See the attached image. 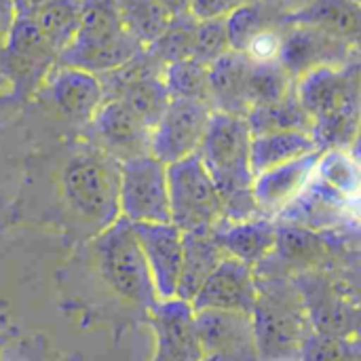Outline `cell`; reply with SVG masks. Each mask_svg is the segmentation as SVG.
Masks as SVG:
<instances>
[{
  "mask_svg": "<svg viewBox=\"0 0 361 361\" xmlns=\"http://www.w3.org/2000/svg\"><path fill=\"white\" fill-rule=\"evenodd\" d=\"M252 131L243 116L212 112L197 157L209 173L224 209L226 222H247L262 218L254 195V171L250 161Z\"/></svg>",
  "mask_w": 361,
  "mask_h": 361,
  "instance_id": "obj_1",
  "label": "cell"
},
{
  "mask_svg": "<svg viewBox=\"0 0 361 361\" xmlns=\"http://www.w3.org/2000/svg\"><path fill=\"white\" fill-rule=\"evenodd\" d=\"M309 114L317 150H355L360 135V61L341 68H317L294 85Z\"/></svg>",
  "mask_w": 361,
  "mask_h": 361,
  "instance_id": "obj_2",
  "label": "cell"
},
{
  "mask_svg": "<svg viewBox=\"0 0 361 361\" xmlns=\"http://www.w3.org/2000/svg\"><path fill=\"white\" fill-rule=\"evenodd\" d=\"M258 294L250 313L258 361H300L313 328L302 296L290 277H256Z\"/></svg>",
  "mask_w": 361,
  "mask_h": 361,
  "instance_id": "obj_3",
  "label": "cell"
},
{
  "mask_svg": "<svg viewBox=\"0 0 361 361\" xmlns=\"http://www.w3.org/2000/svg\"><path fill=\"white\" fill-rule=\"evenodd\" d=\"M142 51L144 47L125 30L114 0H82L78 30L59 53L57 66L104 76L127 66Z\"/></svg>",
  "mask_w": 361,
  "mask_h": 361,
  "instance_id": "obj_4",
  "label": "cell"
},
{
  "mask_svg": "<svg viewBox=\"0 0 361 361\" xmlns=\"http://www.w3.org/2000/svg\"><path fill=\"white\" fill-rule=\"evenodd\" d=\"M118 169L121 163L87 148L76 152L61 171L63 199L72 214L93 231L102 233L118 216Z\"/></svg>",
  "mask_w": 361,
  "mask_h": 361,
  "instance_id": "obj_5",
  "label": "cell"
},
{
  "mask_svg": "<svg viewBox=\"0 0 361 361\" xmlns=\"http://www.w3.org/2000/svg\"><path fill=\"white\" fill-rule=\"evenodd\" d=\"M95 258L104 283L123 302L144 309L146 313L157 305V292L150 271L135 241L133 226L118 218L114 224L97 233Z\"/></svg>",
  "mask_w": 361,
  "mask_h": 361,
  "instance_id": "obj_6",
  "label": "cell"
},
{
  "mask_svg": "<svg viewBox=\"0 0 361 361\" xmlns=\"http://www.w3.org/2000/svg\"><path fill=\"white\" fill-rule=\"evenodd\" d=\"M169 218L182 233L214 235L226 220L222 199L197 154L167 165Z\"/></svg>",
  "mask_w": 361,
  "mask_h": 361,
  "instance_id": "obj_7",
  "label": "cell"
},
{
  "mask_svg": "<svg viewBox=\"0 0 361 361\" xmlns=\"http://www.w3.org/2000/svg\"><path fill=\"white\" fill-rule=\"evenodd\" d=\"M57 66V53L42 38L30 17H15L0 49V76L8 91L27 97L40 91L49 72Z\"/></svg>",
  "mask_w": 361,
  "mask_h": 361,
  "instance_id": "obj_8",
  "label": "cell"
},
{
  "mask_svg": "<svg viewBox=\"0 0 361 361\" xmlns=\"http://www.w3.org/2000/svg\"><path fill=\"white\" fill-rule=\"evenodd\" d=\"M118 216L129 224H167V165L154 157H137L118 169Z\"/></svg>",
  "mask_w": 361,
  "mask_h": 361,
  "instance_id": "obj_9",
  "label": "cell"
},
{
  "mask_svg": "<svg viewBox=\"0 0 361 361\" xmlns=\"http://www.w3.org/2000/svg\"><path fill=\"white\" fill-rule=\"evenodd\" d=\"M351 61H357V44L313 25L286 23L277 63L292 76L294 82L311 70L341 68Z\"/></svg>",
  "mask_w": 361,
  "mask_h": 361,
  "instance_id": "obj_10",
  "label": "cell"
},
{
  "mask_svg": "<svg viewBox=\"0 0 361 361\" xmlns=\"http://www.w3.org/2000/svg\"><path fill=\"white\" fill-rule=\"evenodd\" d=\"M150 127L121 99H106L85 127L89 148L125 163L150 154Z\"/></svg>",
  "mask_w": 361,
  "mask_h": 361,
  "instance_id": "obj_11",
  "label": "cell"
},
{
  "mask_svg": "<svg viewBox=\"0 0 361 361\" xmlns=\"http://www.w3.org/2000/svg\"><path fill=\"white\" fill-rule=\"evenodd\" d=\"M212 106L195 99H169L150 131V157L163 165L192 157L205 135Z\"/></svg>",
  "mask_w": 361,
  "mask_h": 361,
  "instance_id": "obj_12",
  "label": "cell"
},
{
  "mask_svg": "<svg viewBox=\"0 0 361 361\" xmlns=\"http://www.w3.org/2000/svg\"><path fill=\"white\" fill-rule=\"evenodd\" d=\"M195 326L205 357L218 361H258L250 313L195 311Z\"/></svg>",
  "mask_w": 361,
  "mask_h": 361,
  "instance_id": "obj_13",
  "label": "cell"
},
{
  "mask_svg": "<svg viewBox=\"0 0 361 361\" xmlns=\"http://www.w3.org/2000/svg\"><path fill=\"white\" fill-rule=\"evenodd\" d=\"M150 326L157 336L152 361H203V349L197 336L195 311L190 302L180 298L157 300L148 311Z\"/></svg>",
  "mask_w": 361,
  "mask_h": 361,
  "instance_id": "obj_14",
  "label": "cell"
},
{
  "mask_svg": "<svg viewBox=\"0 0 361 361\" xmlns=\"http://www.w3.org/2000/svg\"><path fill=\"white\" fill-rule=\"evenodd\" d=\"M51 106L70 123L87 127L104 104V87L99 76L85 70L55 66L42 87Z\"/></svg>",
  "mask_w": 361,
  "mask_h": 361,
  "instance_id": "obj_15",
  "label": "cell"
},
{
  "mask_svg": "<svg viewBox=\"0 0 361 361\" xmlns=\"http://www.w3.org/2000/svg\"><path fill=\"white\" fill-rule=\"evenodd\" d=\"M258 294L252 267L224 256L190 300L192 311H237L252 313Z\"/></svg>",
  "mask_w": 361,
  "mask_h": 361,
  "instance_id": "obj_16",
  "label": "cell"
},
{
  "mask_svg": "<svg viewBox=\"0 0 361 361\" xmlns=\"http://www.w3.org/2000/svg\"><path fill=\"white\" fill-rule=\"evenodd\" d=\"M159 300L176 298L182 269V231L167 224H131Z\"/></svg>",
  "mask_w": 361,
  "mask_h": 361,
  "instance_id": "obj_17",
  "label": "cell"
},
{
  "mask_svg": "<svg viewBox=\"0 0 361 361\" xmlns=\"http://www.w3.org/2000/svg\"><path fill=\"white\" fill-rule=\"evenodd\" d=\"M355 201L345 199L313 178L296 201L275 218V222L279 226H294L302 231H328L347 224V220H355Z\"/></svg>",
  "mask_w": 361,
  "mask_h": 361,
  "instance_id": "obj_18",
  "label": "cell"
},
{
  "mask_svg": "<svg viewBox=\"0 0 361 361\" xmlns=\"http://www.w3.org/2000/svg\"><path fill=\"white\" fill-rule=\"evenodd\" d=\"M317 159L319 150L305 154L296 161H290L286 165L273 167L269 171H262L254 178L252 195L262 218L275 220L283 209H288L296 201V197L313 180Z\"/></svg>",
  "mask_w": 361,
  "mask_h": 361,
  "instance_id": "obj_19",
  "label": "cell"
},
{
  "mask_svg": "<svg viewBox=\"0 0 361 361\" xmlns=\"http://www.w3.org/2000/svg\"><path fill=\"white\" fill-rule=\"evenodd\" d=\"M277 235L279 226L275 220L256 218L247 222H224L214 233V239L224 256L254 269L271 256L277 243Z\"/></svg>",
  "mask_w": 361,
  "mask_h": 361,
  "instance_id": "obj_20",
  "label": "cell"
},
{
  "mask_svg": "<svg viewBox=\"0 0 361 361\" xmlns=\"http://www.w3.org/2000/svg\"><path fill=\"white\" fill-rule=\"evenodd\" d=\"M252 61L241 51H228L216 59L209 70V104L214 112L243 116L250 112L245 82Z\"/></svg>",
  "mask_w": 361,
  "mask_h": 361,
  "instance_id": "obj_21",
  "label": "cell"
},
{
  "mask_svg": "<svg viewBox=\"0 0 361 361\" xmlns=\"http://www.w3.org/2000/svg\"><path fill=\"white\" fill-rule=\"evenodd\" d=\"M222 258L224 252L218 247L214 235L182 233V269L176 298L190 302Z\"/></svg>",
  "mask_w": 361,
  "mask_h": 361,
  "instance_id": "obj_22",
  "label": "cell"
},
{
  "mask_svg": "<svg viewBox=\"0 0 361 361\" xmlns=\"http://www.w3.org/2000/svg\"><path fill=\"white\" fill-rule=\"evenodd\" d=\"M311 152H317V144L311 137V133L277 131V133L252 135L250 161H252L254 178L262 171L286 165Z\"/></svg>",
  "mask_w": 361,
  "mask_h": 361,
  "instance_id": "obj_23",
  "label": "cell"
},
{
  "mask_svg": "<svg viewBox=\"0 0 361 361\" xmlns=\"http://www.w3.org/2000/svg\"><path fill=\"white\" fill-rule=\"evenodd\" d=\"M290 23H305L324 30L336 38L357 44L360 38V2L355 0H315L307 11L290 19Z\"/></svg>",
  "mask_w": 361,
  "mask_h": 361,
  "instance_id": "obj_24",
  "label": "cell"
},
{
  "mask_svg": "<svg viewBox=\"0 0 361 361\" xmlns=\"http://www.w3.org/2000/svg\"><path fill=\"white\" fill-rule=\"evenodd\" d=\"M245 123L252 131V135H262V133H277V131H300V133H311V118L300 106L296 91H292L288 97L269 104V106H258L252 108L245 114Z\"/></svg>",
  "mask_w": 361,
  "mask_h": 361,
  "instance_id": "obj_25",
  "label": "cell"
},
{
  "mask_svg": "<svg viewBox=\"0 0 361 361\" xmlns=\"http://www.w3.org/2000/svg\"><path fill=\"white\" fill-rule=\"evenodd\" d=\"M80 11L82 0H49L30 17L57 57L72 42L80 23Z\"/></svg>",
  "mask_w": 361,
  "mask_h": 361,
  "instance_id": "obj_26",
  "label": "cell"
},
{
  "mask_svg": "<svg viewBox=\"0 0 361 361\" xmlns=\"http://www.w3.org/2000/svg\"><path fill=\"white\" fill-rule=\"evenodd\" d=\"M315 180L357 203L360 192V165L357 154L351 150H322L315 163Z\"/></svg>",
  "mask_w": 361,
  "mask_h": 361,
  "instance_id": "obj_27",
  "label": "cell"
},
{
  "mask_svg": "<svg viewBox=\"0 0 361 361\" xmlns=\"http://www.w3.org/2000/svg\"><path fill=\"white\" fill-rule=\"evenodd\" d=\"M125 30L146 49L167 27L169 15L157 0H114Z\"/></svg>",
  "mask_w": 361,
  "mask_h": 361,
  "instance_id": "obj_28",
  "label": "cell"
},
{
  "mask_svg": "<svg viewBox=\"0 0 361 361\" xmlns=\"http://www.w3.org/2000/svg\"><path fill=\"white\" fill-rule=\"evenodd\" d=\"M195 27H197V19L190 13L171 17L167 27L159 34V38L152 40L144 51L163 68L182 59H190Z\"/></svg>",
  "mask_w": 361,
  "mask_h": 361,
  "instance_id": "obj_29",
  "label": "cell"
},
{
  "mask_svg": "<svg viewBox=\"0 0 361 361\" xmlns=\"http://www.w3.org/2000/svg\"><path fill=\"white\" fill-rule=\"evenodd\" d=\"M294 85L296 82L292 80V76L279 63H252L245 82V97L250 110L288 97L294 91Z\"/></svg>",
  "mask_w": 361,
  "mask_h": 361,
  "instance_id": "obj_30",
  "label": "cell"
},
{
  "mask_svg": "<svg viewBox=\"0 0 361 361\" xmlns=\"http://www.w3.org/2000/svg\"><path fill=\"white\" fill-rule=\"evenodd\" d=\"M163 82L169 99H195L209 104V70L195 59H182L165 66Z\"/></svg>",
  "mask_w": 361,
  "mask_h": 361,
  "instance_id": "obj_31",
  "label": "cell"
},
{
  "mask_svg": "<svg viewBox=\"0 0 361 361\" xmlns=\"http://www.w3.org/2000/svg\"><path fill=\"white\" fill-rule=\"evenodd\" d=\"M277 23H286V21L277 19L271 11H267L262 2L237 4L224 17V25H226V34H228V42H231L233 51H243L245 44L260 30H264L269 25H277Z\"/></svg>",
  "mask_w": 361,
  "mask_h": 361,
  "instance_id": "obj_32",
  "label": "cell"
},
{
  "mask_svg": "<svg viewBox=\"0 0 361 361\" xmlns=\"http://www.w3.org/2000/svg\"><path fill=\"white\" fill-rule=\"evenodd\" d=\"M228 51H231V42H228L224 17L222 19L197 21L190 59L209 68L216 59H220Z\"/></svg>",
  "mask_w": 361,
  "mask_h": 361,
  "instance_id": "obj_33",
  "label": "cell"
},
{
  "mask_svg": "<svg viewBox=\"0 0 361 361\" xmlns=\"http://www.w3.org/2000/svg\"><path fill=\"white\" fill-rule=\"evenodd\" d=\"M357 360V347L355 343H349V338H334L311 332L307 338L300 361H355Z\"/></svg>",
  "mask_w": 361,
  "mask_h": 361,
  "instance_id": "obj_34",
  "label": "cell"
},
{
  "mask_svg": "<svg viewBox=\"0 0 361 361\" xmlns=\"http://www.w3.org/2000/svg\"><path fill=\"white\" fill-rule=\"evenodd\" d=\"M283 27H286V23H277V25H269V27L260 30L245 44V49L241 53H245V57L252 63H277L279 53H281Z\"/></svg>",
  "mask_w": 361,
  "mask_h": 361,
  "instance_id": "obj_35",
  "label": "cell"
},
{
  "mask_svg": "<svg viewBox=\"0 0 361 361\" xmlns=\"http://www.w3.org/2000/svg\"><path fill=\"white\" fill-rule=\"evenodd\" d=\"M237 4L233 0H190L188 13L197 21H207V19H222L226 17Z\"/></svg>",
  "mask_w": 361,
  "mask_h": 361,
  "instance_id": "obj_36",
  "label": "cell"
},
{
  "mask_svg": "<svg viewBox=\"0 0 361 361\" xmlns=\"http://www.w3.org/2000/svg\"><path fill=\"white\" fill-rule=\"evenodd\" d=\"M264 4L267 11H271L277 19L281 21H290L296 15H300L302 11H307L315 0H260Z\"/></svg>",
  "mask_w": 361,
  "mask_h": 361,
  "instance_id": "obj_37",
  "label": "cell"
},
{
  "mask_svg": "<svg viewBox=\"0 0 361 361\" xmlns=\"http://www.w3.org/2000/svg\"><path fill=\"white\" fill-rule=\"evenodd\" d=\"M13 21H15V11H13L11 0H0V49L11 32Z\"/></svg>",
  "mask_w": 361,
  "mask_h": 361,
  "instance_id": "obj_38",
  "label": "cell"
},
{
  "mask_svg": "<svg viewBox=\"0 0 361 361\" xmlns=\"http://www.w3.org/2000/svg\"><path fill=\"white\" fill-rule=\"evenodd\" d=\"M49 0H11L15 17H32L40 6H44Z\"/></svg>",
  "mask_w": 361,
  "mask_h": 361,
  "instance_id": "obj_39",
  "label": "cell"
},
{
  "mask_svg": "<svg viewBox=\"0 0 361 361\" xmlns=\"http://www.w3.org/2000/svg\"><path fill=\"white\" fill-rule=\"evenodd\" d=\"M157 2L165 8V13L169 17H178V15L188 13V4H190V0H157Z\"/></svg>",
  "mask_w": 361,
  "mask_h": 361,
  "instance_id": "obj_40",
  "label": "cell"
},
{
  "mask_svg": "<svg viewBox=\"0 0 361 361\" xmlns=\"http://www.w3.org/2000/svg\"><path fill=\"white\" fill-rule=\"evenodd\" d=\"M235 4H254V2H260V0H233Z\"/></svg>",
  "mask_w": 361,
  "mask_h": 361,
  "instance_id": "obj_41",
  "label": "cell"
},
{
  "mask_svg": "<svg viewBox=\"0 0 361 361\" xmlns=\"http://www.w3.org/2000/svg\"><path fill=\"white\" fill-rule=\"evenodd\" d=\"M0 89H4V91H6V82H4V78H2V76H0Z\"/></svg>",
  "mask_w": 361,
  "mask_h": 361,
  "instance_id": "obj_42",
  "label": "cell"
},
{
  "mask_svg": "<svg viewBox=\"0 0 361 361\" xmlns=\"http://www.w3.org/2000/svg\"><path fill=\"white\" fill-rule=\"evenodd\" d=\"M203 361H218V360H214V357H205Z\"/></svg>",
  "mask_w": 361,
  "mask_h": 361,
  "instance_id": "obj_43",
  "label": "cell"
}]
</instances>
